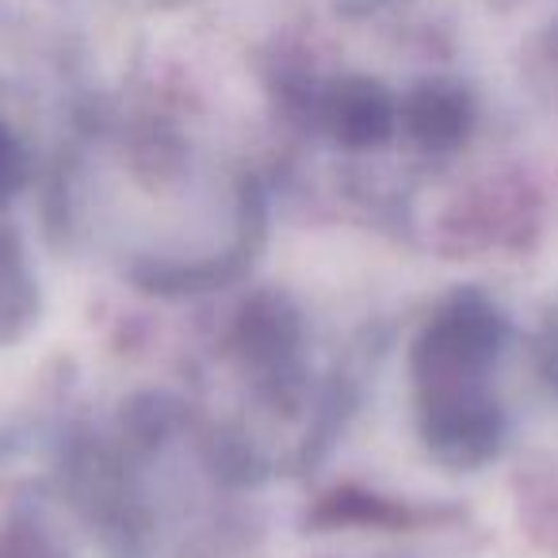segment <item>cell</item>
Returning a JSON list of instances; mask_svg holds the SVG:
<instances>
[{
	"mask_svg": "<svg viewBox=\"0 0 558 558\" xmlns=\"http://www.w3.org/2000/svg\"><path fill=\"white\" fill-rule=\"evenodd\" d=\"M337 126H341L349 138H379L390 123V108L372 85H352L341 88L337 96Z\"/></svg>",
	"mask_w": 558,
	"mask_h": 558,
	"instance_id": "1",
	"label": "cell"
}]
</instances>
